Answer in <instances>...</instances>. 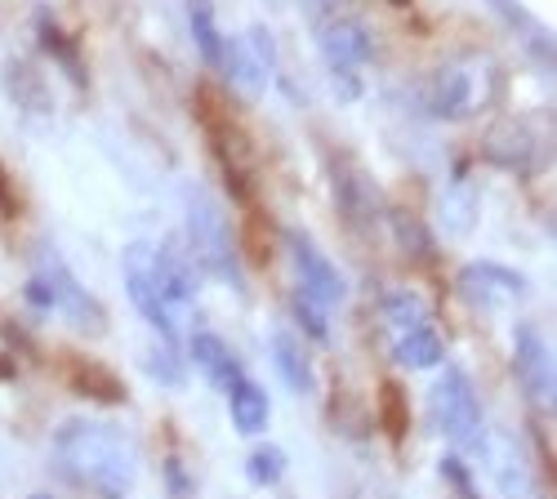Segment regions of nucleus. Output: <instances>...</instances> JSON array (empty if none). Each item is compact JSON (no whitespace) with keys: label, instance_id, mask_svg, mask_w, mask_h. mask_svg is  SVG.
Instances as JSON below:
<instances>
[{"label":"nucleus","instance_id":"1","mask_svg":"<svg viewBox=\"0 0 557 499\" xmlns=\"http://www.w3.org/2000/svg\"><path fill=\"white\" fill-rule=\"evenodd\" d=\"M54 460L72 482L99 490L103 499H125L134 490V477H138V456H134L129 437L116 433L112 424H99V420L59 424Z\"/></svg>","mask_w":557,"mask_h":499},{"label":"nucleus","instance_id":"2","mask_svg":"<svg viewBox=\"0 0 557 499\" xmlns=\"http://www.w3.org/2000/svg\"><path fill=\"white\" fill-rule=\"evenodd\" d=\"M183 214H188L193 263L206 272V277L237 290L242 286V250H237V233H232L223 205L201 184H193L188 192H183Z\"/></svg>","mask_w":557,"mask_h":499},{"label":"nucleus","instance_id":"3","mask_svg":"<svg viewBox=\"0 0 557 499\" xmlns=\"http://www.w3.org/2000/svg\"><path fill=\"white\" fill-rule=\"evenodd\" d=\"M429 406H433L437 433L446 441H455L459 450H473V456H482V446H486V411H482V397H478L469 375H463L459 366H446L442 379L433 384Z\"/></svg>","mask_w":557,"mask_h":499},{"label":"nucleus","instance_id":"4","mask_svg":"<svg viewBox=\"0 0 557 499\" xmlns=\"http://www.w3.org/2000/svg\"><path fill=\"white\" fill-rule=\"evenodd\" d=\"M317 50L326 59V72L339 89V99H357L361 95V67L375 59V36H370V27L348 18V14H331L317 27Z\"/></svg>","mask_w":557,"mask_h":499},{"label":"nucleus","instance_id":"5","mask_svg":"<svg viewBox=\"0 0 557 499\" xmlns=\"http://www.w3.org/2000/svg\"><path fill=\"white\" fill-rule=\"evenodd\" d=\"M36 277H40L45 295H50V312H63V322H72L81 335H103V303L76 282V272L59 254L40 250Z\"/></svg>","mask_w":557,"mask_h":499},{"label":"nucleus","instance_id":"6","mask_svg":"<svg viewBox=\"0 0 557 499\" xmlns=\"http://www.w3.org/2000/svg\"><path fill=\"white\" fill-rule=\"evenodd\" d=\"M286 254H290V267H295V282H299V295H308L312 303L321 308H339L348 299V282L344 272L326 259L308 233H286Z\"/></svg>","mask_w":557,"mask_h":499},{"label":"nucleus","instance_id":"7","mask_svg":"<svg viewBox=\"0 0 557 499\" xmlns=\"http://www.w3.org/2000/svg\"><path fill=\"white\" fill-rule=\"evenodd\" d=\"M148 259H152V246L148 241H134L121 259V277H125V295L134 303V312L144 316V322L157 330L161 344H174L178 348V322H174V312L165 308L161 290L152 286V272H148Z\"/></svg>","mask_w":557,"mask_h":499},{"label":"nucleus","instance_id":"8","mask_svg":"<svg viewBox=\"0 0 557 499\" xmlns=\"http://www.w3.org/2000/svg\"><path fill=\"white\" fill-rule=\"evenodd\" d=\"M482 456H486L504 499H544V486H540V477L531 469V456H527V441H518L513 433H495L482 446Z\"/></svg>","mask_w":557,"mask_h":499},{"label":"nucleus","instance_id":"9","mask_svg":"<svg viewBox=\"0 0 557 499\" xmlns=\"http://www.w3.org/2000/svg\"><path fill=\"white\" fill-rule=\"evenodd\" d=\"M148 272H152V286L161 290V299H165L170 312L197 303V290H201V286H197V263H193V254L183 250L174 237H165V241L152 250Z\"/></svg>","mask_w":557,"mask_h":499},{"label":"nucleus","instance_id":"10","mask_svg":"<svg viewBox=\"0 0 557 499\" xmlns=\"http://www.w3.org/2000/svg\"><path fill=\"white\" fill-rule=\"evenodd\" d=\"M459 295L478 308H508L527 299V277L504 263H469L459 267Z\"/></svg>","mask_w":557,"mask_h":499},{"label":"nucleus","instance_id":"11","mask_svg":"<svg viewBox=\"0 0 557 499\" xmlns=\"http://www.w3.org/2000/svg\"><path fill=\"white\" fill-rule=\"evenodd\" d=\"M513 375H518L522 392L548 411L553 406V357L535 326H518V335H513Z\"/></svg>","mask_w":557,"mask_h":499},{"label":"nucleus","instance_id":"12","mask_svg":"<svg viewBox=\"0 0 557 499\" xmlns=\"http://www.w3.org/2000/svg\"><path fill=\"white\" fill-rule=\"evenodd\" d=\"M335 201H339L344 219L352 223L357 233L375 228V223L384 219V205H380L375 188H370V178L348 161H335Z\"/></svg>","mask_w":557,"mask_h":499},{"label":"nucleus","instance_id":"13","mask_svg":"<svg viewBox=\"0 0 557 499\" xmlns=\"http://www.w3.org/2000/svg\"><path fill=\"white\" fill-rule=\"evenodd\" d=\"M268 352H272L276 375H282V384H286L295 397H312V392H317L312 352H308L290 330H272V335H268Z\"/></svg>","mask_w":557,"mask_h":499},{"label":"nucleus","instance_id":"14","mask_svg":"<svg viewBox=\"0 0 557 499\" xmlns=\"http://www.w3.org/2000/svg\"><path fill=\"white\" fill-rule=\"evenodd\" d=\"M193 361H197V371L206 375V384H210L214 392H232V388L246 379L242 357L232 352L214 330H197V335H193Z\"/></svg>","mask_w":557,"mask_h":499},{"label":"nucleus","instance_id":"15","mask_svg":"<svg viewBox=\"0 0 557 499\" xmlns=\"http://www.w3.org/2000/svg\"><path fill=\"white\" fill-rule=\"evenodd\" d=\"M478 108V85L463 67H442L429 80V112L437 121H463Z\"/></svg>","mask_w":557,"mask_h":499},{"label":"nucleus","instance_id":"16","mask_svg":"<svg viewBox=\"0 0 557 499\" xmlns=\"http://www.w3.org/2000/svg\"><path fill=\"white\" fill-rule=\"evenodd\" d=\"M219 72H223V76H227V85L237 89V95H246V99H259V95H263V85H268V72H263V63L255 59L250 40H242V36L223 40V59H219Z\"/></svg>","mask_w":557,"mask_h":499},{"label":"nucleus","instance_id":"17","mask_svg":"<svg viewBox=\"0 0 557 499\" xmlns=\"http://www.w3.org/2000/svg\"><path fill=\"white\" fill-rule=\"evenodd\" d=\"M393 357L401 371H437L446 361V344L433 326H420V330H406L393 339Z\"/></svg>","mask_w":557,"mask_h":499},{"label":"nucleus","instance_id":"18","mask_svg":"<svg viewBox=\"0 0 557 499\" xmlns=\"http://www.w3.org/2000/svg\"><path fill=\"white\" fill-rule=\"evenodd\" d=\"M227 420H232V428H237V433H246V437H259V433L268 428V420H272L268 392H263L259 384L242 379L237 388L227 392Z\"/></svg>","mask_w":557,"mask_h":499},{"label":"nucleus","instance_id":"19","mask_svg":"<svg viewBox=\"0 0 557 499\" xmlns=\"http://www.w3.org/2000/svg\"><path fill=\"white\" fill-rule=\"evenodd\" d=\"M380 322H384V326L393 330V339H397V335H406V330L429 326L433 312H429V299H424L420 290H388V295L380 299Z\"/></svg>","mask_w":557,"mask_h":499},{"label":"nucleus","instance_id":"20","mask_svg":"<svg viewBox=\"0 0 557 499\" xmlns=\"http://www.w3.org/2000/svg\"><path fill=\"white\" fill-rule=\"evenodd\" d=\"M188 27H193V40H197V54L206 59V67L219 72V59H223V32H219V18H214V5L210 0H188Z\"/></svg>","mask_w":557,"mask_h":499},{"label":"nucleus","instance_id":"21","mask_svg":"<svg viewBox=\"0 0 557 499\" xmlns=\"http://www.w3.org/2000/svg\"><path fill=\"white\" fill-rule=\"evenodd\" d=\"M388 219V228H393V237H397V246L406 250V259H433L437 250H433V237H429V228L420 223V214H410V210H388L384 214Z\"/></svg>","mask_w":557,"mask_h":499},{"label":"nucleus","instance_id":"22","mask_svg":"<svg viewBox=\"0 0 557 499\" xmlns=\"http://www.w3.org/2000/svg\"><path fill=\"white\" fill-rule=\"evenodd\" d=\"M5 85H10V95H14V103L27 112H50V89L40 85V76L32 72V67H23V63H10V72H5Z\"/></svg>","mask_w":557,"mask_h":499},{"label":"nucleus","instance_id":"23","mask_svg":"<svg viewBox=\"0 0 557 499\" xmlns=\"http://www.w3.org/2000/svg\"><path fill=\"white\" fill-rule=\"evenodd\" d=\"M144 366L161 388H183V379H188V366H183V357H178L174 344H152L148 357H144Z\"/></svg>","mask_w":557,"mask_h":499},{"label":"nucleus","instance_id":"24","mask_svg":"<svg viewBox=\"0 0 557 499\" xmlns=\"http://www.w3.org/2000/svg\"><path fill=\"white\" fill-rule=\"evenodd\" d=\"M246 477L255 486H276L286 477V450H276V446H259L246 456Z\"/></svg>","mask_w":557,"mask_h":499},{"label":"nucleus","instance_id":"25","mask_svg":"<svg viewBox=\"0 0 557 499\" xmlns=\"http://www.w3.org/2000/svg\"><path fill=\"white\" fill-rule=\"evenodd\" d=\"M40 45L67 67V76H72L76 85H85V72H81V59H76V50H72V40H67L50 18H45V14H40Z\"/></svg>","mask_w":557,"mask_h":499},{"label":"nucleus","instance_id":"26","mask_svg":"<svg viewBox=\"0 0 557 499\" xmlns=\"http://www.w3.org/2000/svg\"><path fill=\"white\" fill-rule=\"evenodd\" d=\"M290 312L299 316V326L321 344V339H331V322H326V308H321V303H312L308 295H295L290 299Z\"/></svg>","mask_w":557,"mask_h":499},{"label":"nucleus","instance_id":"27","mask_svg":"<svg viewBox=\"0 0 557 499\" xmlns=\"http://www.w3.org/2000/svg\"><path fill=\"white\" fill-rule=\"evenodd\" d=\"M165 486H170V499H193V477L183 469V460H165Z\"/></svg>","mask_w":557,"mask_h":499},{"label":"nucleus","instance_id":"28","mask_svg":"<svg viewBox=\"0 0 557 499\" xmlns=\"http://www.w3.org/2000/svg\"><path fill=\"white\" fill-rule=\"evenodd\" d=\"M32 499H54V495H32Z\"/></svg>","mask_w":557,"mask_h":499}]
</instances>
